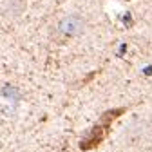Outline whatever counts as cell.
<instances>
[{"label":"cell","mask_w":152,"mask_h":152,"mask_svg":"<svg viewBox=\"0 0 152 152\" xmlns=\"http://www.w3.org/2000/svg\"><path fill=\"white\" fill-rule=\"evenodd\" d=\"M85 29V18L78 13H72L64 16L62 20L56 24V33H58L62 38H72L82 34Z\"/></svg>","instance_id":"1"},{"label":"cell","mask_w":152,"mask_h":152,"mask_svg":"<svg viewBox=\"0 0 152 152\" xmlns=\"http://www.w3.org/2000/svg\"><path fill=\"white\" fill-rule=\"evenodd\" d=\"M26 7V0H7L6 2V7H4V15L7 16H18Z\"/></svg>","instance_id":"2"}]
</instances>
